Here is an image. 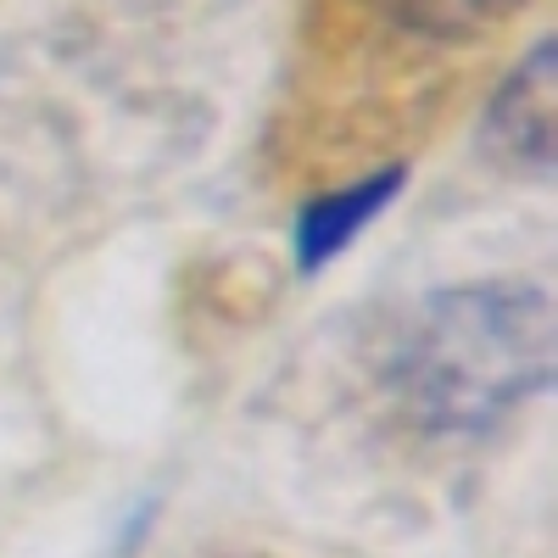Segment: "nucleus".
Wrapping results in <instances>:
<instances>
[{
  "instance_id": "1",
  "label": "nucleus",
  "mask_w": 558,
  "mask_h": 558,
  "mask_svg": "<svg viewBox=\"0 0 558 558\" xmlns=\"http://www.w3.org/2000/svg\"><path fill=\"white\" fill-rule=\"evenodd\" d=\"M547 375V307L542 296L475 291L436 307V324L418 330L413 386L436 402L441 418H486Z\"/></svg>"
},
{
  "instance_id": "2",
  "label": "nucleus",
  "mask_w": 558,
  "mask_h": 558,
  "mask_svg": "<svg viewBox=\"0 0 558 558\" xmlns=\"http://www.w3.org/2000/svg\"><path fill=\"white\" fill-rule=\"evenodd\" d=\"M402 184V173H380V179H368V184H352V191L341 196H324L302 213V229H296V246H302V268H318L324 257H336L347 241H352V229H363L368 218H375L386 207V196Z\"/></svg>"
},
{
  "instance_id": "3",
  "label": "nucleus",
  "mask_w": 558,
  "mask_h": 558,
  "mask_svg": "<svg viewBox=\"0 0 558 558\" xmlns=\"http://www.w3.org/2000/svg\"><path fill=\"white\" fill-rule=\"evenodd\" d=\"M375 7L413 34L430 39H475L497 28L508 12H520V0H375Z\"/></svg>"
}]
</instances>
